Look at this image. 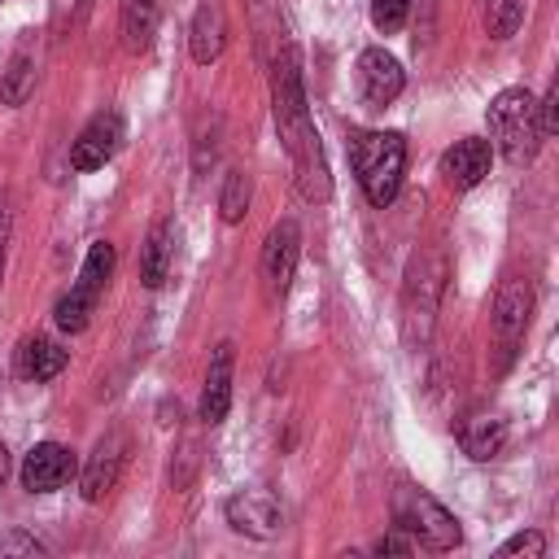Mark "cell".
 I'll list each match as a JSON object with an SVG mask.
<instances>
[{
  "label": "cell",
  "instance_id": "cell-1",
  "mask_svg": "<svg viewBox=\"0 0 559 559\" xmlns=\"http://www.w3.org/2000/svg\"><path fill=\"white\" fill-rule=\"evenodd\" d=\"M266 66H271V114H275L280 140H284V148H288V157H293L297 192H301L306 201H328L332 183H328V162H323L319 131H314L310 109H306L301 57H297V48L284 39Z\"/></svg>",
  "mask_w": 559,
  "mask_h": 559
},
{
  "label": "cell",
  "instance_id": "cell-2",
  "mask_svg": "<svg viewBox=\"0 0 559 559\" xmlns=\"http://www.w3.org/2000/svg\"><path fill=\"white\" fill-rule=\"evenodd\" d=\"M349 162L358 175V188L376 210L393 205L406 175V140L397 131H358L349 140Z\"/></svg>",
  "mask_w": 559,
  "mask_h": 559
},
{
  "label": "cell",
  "instance_id": "cell-3",
  "mask_svg": "<svg viewBox=\"0 0 559 559\" xmlns=\"http://www.w3.org/2000/svg\"><path fill=\"white\" fill-rule=\"evenodd\" d=\"M485 122H489V135L493 144L502 148V157L511 166H528L542 148V127H537V100L524 92V87H502L489 109H485Z\"/></svg>",
  "mask_w": 559,
  "mask_h": 559
},
{
  "label": "cell",
  "instance_id": "cell-4",
  "mask_svg": "<svg viewBox=\"0 0 559 559\" xmlns=\"http://www.w3.org/2000/svg\"><path fill=\"white\" fill-rule=\"evenodd\" d=\"M393 524H397L402 533H411L424 550H454V546L463 542L459 520H454L432 493H424V489H415V485H402V489L393 493Z\"/></svg>",
  "mask_w": 559,
  "mask_h": 559
},
{
  "label": "cell",
  "instance_id": "cell-5",
  "mask_svg": "<svg viewBox=\"0 0 559 559\" xmlns=\"http://www.w3.org/2000/svg\"><path fill=\"white\" fill-rule=\"evenodd\" d=\"M109 271H114V245L109 240H96L87 249L83 266H79V280L70 284V293L52 310L61 332H83L87 328V319H92V310H96V301H100V293L109 284Z\"/></svg>",
  "mask_w": 559,
  "mask_h": 559
},
{
  "label": "cell",
  "instance_id": "cell-6",
  "mask_svg": "<svg viewBox=\"0 0 559 559\" xmlns=\"http://www.w3.org/2000/svg\"><path fill=\"white\" fill-rule=\"evenodd\" d=\"M528 310H533V288L528 280H502L498 297H493V314H489V328H493V341L498 349L511 358L515 345L524 341V328H528Z\"/></svg>",
  "mask_w": 559,
  "mask_h": 559
},
{
  "label": "cell",
  "instance_id": "cell-7",
  "mask_svg": "<svg viewBox=\"0 0 559 559\" xmlns=\"http://www.w3.org/2000/svg\"><path fill=\"white\" fill-rule=\"evenodd\" d=\"M297 258H301V227L293 218H280L266 231V245H262V284H266L271 297H284L288 293L293 271H297Z\"/></svg>",
  "mask_w": 559,
  "mask_h": 559
},
{
  "label": "cell",
  "instance_id": "cell-8",
  "mask_svg": "<svg viewBox=\"0 0 559 559\" xmlns=\"http://www.w3.org/2000/svg\"><path fill=\"white\" fill-rule=\"evenodd\" d=\"M227 524L236 528V533H245V537H258V542H271L275 533H280V502H275V493H266V489H240V493H231L227 498Z\"/></svg>",
  "mask_w": 559,
  "mask_h": 559
},
{
  "label": "cell",
  "instance_id": "cell-9",
  "mask_svg": "<svg viewBox=\"0 0 559 559\" xmlns=\"http://www.w3.org/2000/svg\"><path fill=\"white\" fill-rule=\"evenodd\" d=\"M122 463H127V437L114 428V432H105V437L92 445V454H87V463H83V476H79L83 498H87V502H100V498L118 485Z\"/></svg>",
  "mask_w": 559,
  "mask_h": 559
},
{
  "label": "cell",
  "instance_id": "cell-10",
  "mask_svg": "<svg viewBox=\"0 0 559 559\" xmlns=\"http://www.w3.org/2000/svg\"><path fill=\"white\" fill-rule=\"evenodd\" d=\"M17 476H22V489H31V493H52V489H61V485L74 476V454H70L61 441H39V445L26 450Z\"/></svg>",
  "mask_w": 559,
  "mask_h": 559
},
{
  "label": "cell",
  "instance_id": "cell-11",
  "mask_svg": "<svg viewBox=\"0 0 559 559\" xmlns=\"http://www.w3.org/2000/svg\"><path fill=\"white\" fill-rule=\"evenodd\" d=\"M358 87H362V100L367 105H376V109L393 105L402 96V87H406L402 61L393 52H384V48H367L358 57Z\"/></svg>",
  "mask_w": 559,
  "mask_h": 559
},
{
  "label": "cell",
  "instance_id": "cell-12",
  "mask_svg": "<svg viewBox=\"0 0 559 559\" xmlns=\"http://www.w3.org/2000/svg\"><path fill=\"white\" fill-rule=\"evenodd\" d=\"M118 144H122V118L109 109V114H96L83 131H79V140L70 144V166L74 170H100L114 153H118Z\"/></svg>",
  "mask_w": 559,
  "mask_h": 559
},
{
  "label": "cell",
  "instance_id": "cell-13",
  "mask_svg": "<svg viewBox=\"0 0 559 559\" xmlns=\"http://www.w3.org/2000/svg\"><path fill=\"white\" fill-rule=\"evenodd\" d=\"M437 297H441V258H432V266L419 262L411 271V284H406V336L411 341H428Z\"/></svg>",
  "mask_w": 559,
  "mask_h": 559
},
{
  "label": "cell",
  "instance_id": "cell-14",
  "mask_svg": "<svg viewBox=\"0 0 559 559\" xmlns=\"http://www.w3.org/2000/svg\"><path fill=\"white\" fill-rule=\"evenodd\" d=\"M489 162H493L489 140L467 135V140H459L454 148L441 153V175H445L454 188H476V183L489 175Z\"/></svg>",
  "mask_w": 559,
  "mask_h": 559
},
{
  "label": "cell",
  "instance_id": "cell-15",
  "mask_svg": "<svg viewBox=\"0 0 559 559\" xmlns=\"http://www.w3.org/2000/svg\"><path fill=\"white\" fill-rule=\"evenodd\" d=\"M231 341H223L210 358V371H205V384H201V419L205 424H223L227 419V406H231Z\"/></svg>",
  "mask_w": 559,
  "mask_h": 559
},
{
  "label": "cell",
  "instance_id": "cell-16",
  "mask_svg": "<svg viewBox=\"0 0 559 559\" xmlns=\"http://www.w3.org/2000/svg\"><path fill=\"white\" fill-rule=\"evenodd\" d=\"M223 44H227V17H223V9H218L214 0H201V9H197V17H192V31H188L192 61H197V66L218 61Z\"/></svg>",
  "mask_w": 559,
  "mask_h": 559
},
{
  "label": "cell",
  "instance_id": "cell-17",
  "mask_svg": "<svg viewBox=\"0 0 559 559\" xmlns=\"http://www.w3.org/2000/svg\"><path fill=\"white\" fill-rule=\"evenodd\" d=\"M170 258H175V227L170 218H157L144 236V249H140V280L144 288H162L166 275H170Z\"/></svg>",
  "mask_w": 559,
  "mask_h": 559
},
{
  "label": "cell",
  "instance_id": "cell-18",
  "mask_svg": "<svg viewBox=\"0 0 559 559\" xmlns=\"http://www.w3.org/2000/svg\"><path fill=\"white\" fill-rule=\"evenodd\" d=\"M66 362H70V354H66L52 336H31V341L17 349V371H22V380H35V384L61 376Z\"/></svg>",
  "mask_w": 559,
  "mask_h": 559
},
{
  "label": "cell",
  "instance_id": "cell-19",
  "mask_svg": "<svg viewBox=\"0 0 559 559\" xmlns=\"http://www.w3.org/2000/svg\"><path fill=\"white\" fill-rule=\"evenodd\" d=\"M459 445H463L467 459L489 463V459L507 445V419H498V415H472V419L459 428Z\"/></svg>",
  "mask_w": 559,
  "mask_h": 559
},
{
  "label": "cell",
  "instance_id": "cell-20",
  "mask_svg": "<svg viewBox=\"0 0 559 559\" xmlns=\"http://www.w3.org/2000/svg\"><path fill=\"white\" fill-rule=\"evenodd\" d=\"M157 13H162V0H122V48L127 52H144L153 44Z\"/></svg>",
  "mask_w": 559,
  "mask_h": 559
},
{
  "label": "cell",
  "instance_id": "cell-21",
  "mask_svg": "<svg viewBox=\"0 0 559 559\" xmlns=\"http://www.w3.org/2000/svg\"><path fill=\"white\" fill-rule=\"evenodd\" d=\"M245 9H249V26H253V39H258L262 61H271V57H275V48L284 44L280 4H275V0H245Z\"/></svg>",
  "mask_w": 559,
  "mask_h": 559
},
{
  "label": "cell",
  "instance_id": "cell-22",
  "mask_svg": "<svg viewBox=\"0 0 559 559\" xmlns=\"http://www.w3.org/2000/svg\"><path fill=\"white\" fill-rule=\"evenodd\" d=\"M31 92H35V52H31V44H22L9 57V70L0 79V100L4 105H22Z\"/></svg>",
  "mask_w": 559,
  "mask_h": 559
},
{
  "label": "cell",
  "instance_id": "cell-23",
  "mask_svg": "<svg viewBox=\"0 0 559 559\" xmlns=\"http://www.w3.org/2000/svg\"><path fill=\"white\" fill-rule=\"evenodd\" d=\"M249 192H253V183H249L245 170H227V175H223V192H218V214H223V223H240V218H245Z\"/></svg>",
  "mask_w": 559,
  "mask_h": 559
},
{
  "label": "cell",
  "instance_id": "cell-24",
  "mask_svg": "<svg viewBox=\"0 0 559 559\" xmlns=\"http://www.w3.org/2000/svg\"><path fill=\"white\" fill-rule=\"evenodd\" d=\"M520 22H524V0H493V13H489V35L493 39L515 35Z\"/></svg>",
  "mask_w": 559,
  "mask_h": 559
},
{
  "label": "cell",
  "instance_id": "cell-25",
  "mask_svg": "<svg viewBox=\"0 0 559 559\" xmlns=\"http://www.w3.org/2000/svg\"><path fill=\"white\" fill-rule=\"evenodd\" d=\"M411 4H415V0H371V22H376V31H384V35L402 31Z\"/></svg>",
  "mask_w": 559,
  "mask_h": 559
},
{
  "label": "cell",
  "instance_id": "cell-26",
  "mask_svg": "<svg viewBox=\"0 0 559 559\" xmlns=\"http://www.w3.org/2000/svg\"><path fill=\"white\" fill-rule=\"evenodd\" d=\"M498 555H502V559H507V555H533V559H542V555H546V537H542L537 528L515 533V537H507V542L498 546Z\"/></svg>",
  "mask_w": 559,
  "mask_h": 559
},
{
  "label": "cell",
  "instance_id": "cell-27",
  "mask_svg": "<svg viewBox=\"0 0 559 559\" xmlns=\"http://www.w3.org/2000/svg\"><path fill=\"white\" fill-rule=\"evenodd\" d=\"M537 127H542V135H555L559 131V87H550L537 100Z\"/></svg>",
  "mask_w": 559,
  "mask_h": 559
},
{
  "label": "cell",
  "instance_id": "cell-28",
  "mask_svg": "<svg viewBox=\"0 0 559 559\" xmlns=\"http://www.w3.org/2000/svg\"><path fill=\"white\" fill-rule=\"evenodd\" d=\"M9 550L13 555H44V546L35 537H22V533H4L0 537V555H9Z\"/></svg>",
  "mask_w": 559,
  "mask_h": 559
},
{
  "label": "cell",
  "instance_id": "cell-29",
  "mask_svg": "<svg viewBox=\"0 0 559 559\" xmlns=\"http://www.w3.org/2000/svg\"><path fill=\"white\" fill-rule=\"evenodd\" d=\"M371 550H376V555H411V542H406V537H393V533H389V537H380V542H376Z\"/></svg>",
  "mask_w": 559,
  "mask_h": 559
},
{
  "label": "cell",
  "instance_id": "cell-30",
  "mask_svg": "<svg viewBox=\"0 0 559 559\" xmlns=\"http://www.w3.org/2000/svg\"><path fill=\"white\" fill-rule=\"evenodd\" d=\"M4 240H9V201L0 197V275H4Z\"/></svg>",
  "mask_w": 559,
  "mask_h": 559
},
{
  "label": "cell",
  "instance_id": "cell-31",
  "mask_svg": "<svg viewBox=\"0 0 559 559\" xmlns=\"http://www.w3.org/2000/svg\"><path fill=\"white\" fill-rule=\"evenodd\" d=\"M4 476H9V445L0 441V485H4Z\"/></svg>",
  "mask_w": 559,
  "mask_h": 559
}]
</instances>
